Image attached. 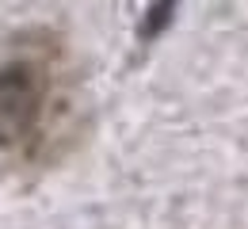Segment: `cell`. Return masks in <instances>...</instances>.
Here are the masks:
<instances>
[{
	"label": "cell",
	"mask_w": 248,
	"mask_h": 229,
	"mask_svg": "<svg viewBox=\"0 0 248 229\" xmlns=\"http://www.w3.org/2000/svg\"><path fill=\"white\" fill-rule=\"evenodd\" d=\"M77 73L58 34L27 31L0 54V157L50 164L73 141Z\"/></svg>",
	"instance_id": "cell-1"
}]
</instances>
